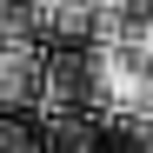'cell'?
I'll list each match as a JSON object with an SVG mask.
<instances>
[{"instance_id": "1", "label": "cell", "mask_w": 153, "mask_h": 153, "mask_svg": "<svg viewBox=\"0 0 153 153\" xmlns=\"http://www.w3.org/2000/svg\"><path fill=\"white\" fill-rule=\"evenodd\" d=\"M87 87H93L100 107H113V113H146L153 107V60L133 53V47H120V40H107L87 60Z\"/></svg>"}, {"instance_id": "2", "label": "cell", "mask_w": 153, "mask_h": 153, "mask_svg": "<svg viewBox=\"0 0 153 153\" xmlns=\"http://www.w3.org/2000/svg\"><path fill=\"white\" fill-rule=\"evenodd\" d=\"M40 53L33 47H0V107H20V100L40 93Z\"/></svg>"}, {"instance_id": "3", "label": "cell", "mask_w": 153, "mask_h": 153, "mask_svg": "<svg viewBox=\"0 0 153 153\" xmlns=\"http://www.w3.org/2000/svg\"><path fill=\"white\" fill-rule=\"evenodd\" d=\"M0 47H33V7L27 0H0Z\"/></svg>"}]
</instances>
